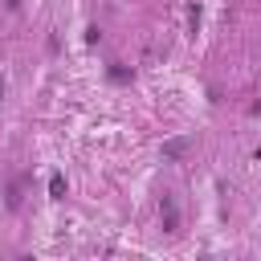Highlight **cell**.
<instances>
[{
    "label": "cell",
    "mask_w": 261,
    "mask_h": 261,
    "mask_svg": "<svg viewBox=\"0 0 261 261\" xmlns=\"http://www.w3.org/2000/svg\"><path fill=\"white\" fill-rule=\"evenodd\" d=\"M159 216H163V228H167V232H175V224H179V212H175V200H171V196H163V204H159Z\"/></svg>",
    "instance_id": "cell-1"
},
{
    "label": "cell",
    "mask_w": 261,
    "mask_h": 261,
    "mask_svg": "<svg viewBox=\"0 0 261 261\" xmlns=\"http://www.w3.org/2000/svg\"><path fill=\"white\" fill-rule=\"evenodd\" d=\"M49 196H53V200H65V175H61V171L49 175Z\"/></svg>",
    "instance_id": "cell-2"
},
{
    "label": "cell",
    "mask_w": 261,
    "mask_h": 261,
    "mask_svg": "<svg viewBox=\"0 0 261 261\" xmlns=\"http://www.w3.org/2000/svg\"><path fill=\"white\" fill-rule=\"evenodd\" d=\"M20 196H24V175L12 179V188H8V208H20Z\"/></svg>",
    "instance_id": "cell-3"
},
{
    "label": "cell",
    "mask_w": 261,
    "mask_h": 261,
    "mask_svg": "<svg viewBox=\"0 0 261 261\" xmlns=\"http://www.w3.org/2000/svg\"><path fill=\"white\" fill-rule=\"evenodd\" d=\"M179 151H184V139H175V143H167V147H163V155H171V159H175Z\"/></svg>",
    "instance_id": "cell-4"
}]
</instances>
